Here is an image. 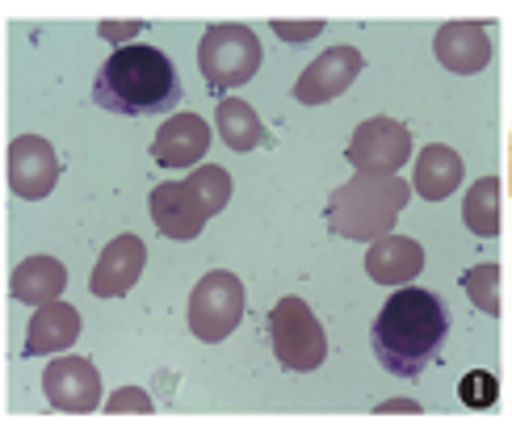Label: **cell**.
Instances as JSON below:
<instances>
[{
    "instance_id": "18",
    "label": "cell",
    "mask_w": 512,
    "mask_h": 432,
    "mask_svg": "<svg viewBox=\"0 0 512 432\" xmlns=\"http://www.w3.org/2000/svg\"><path fill=\"white\" fill-rule=\"evenodd\" d=\"M458 185H462V156H458L454 147L433 143V147H424L420 156H416L412 189L420 193L424 202H445Z\"/></svg>"
},
{
    "instance_id": "4",
    "label": "cell",
    "mask_w": 512,
    "mask_h": 432,
    "mask_svg": "<svg viewBox=\"0 0 512 432\" xmlns=\"http://www.w3.org/2000/svg\"><path fill=\"white\" fill-rule=\"evenodd\" d=\"M231 198V177L219 164H202L194 177L177 185H156L152 189V219L156 231L168 240H198L202 227L215 219Z\"/></svg>"
},
{
    "instance_id": "19",
    "label": "cell",
    "mask_w": 512,
    "mask_h": 432,
    "mask_svg": "<svg viewBox=\"0 0 512 432\" xmlns=\"http://www.w3.org/2000/svg\"><path fill=\"white\" fill-rule=\"evenodd\" d=\"M215 122H219V135L231 151H252L265 143V126L256 118V110L240 97H223L219 110H215Z\"/></svg>"
},
{
    "instance_id": "8",
    "label": "cell",
    "mask_w": 512,
    "mask_h": 432,
    "mask_svg": "<svg viewBox=\"0 0 512 432\" xmlns=\"http://www.w3.org/2000/svg\"><path fill=\"white\" fill-rule=\"evenodd\" d=\"M345 156L357 172H399L412 156V131L395 118H370L353 131Z\"/></svg>"
},
{
    "instance_id": "7",
    "label": "cell",
    "mask_w": 512,
    "mask_h": 432,
    "mask_svg": "<svg viewBox=\"0 0 512 432\" xmlns=\"http://www.w3.org/2000/svg\"><path fill=\"white\" fill-rule=\"evenodd\" d=\"M244 319V282L236 273L215 269L189 294V332L206 344H219L240 328Z\"/></svg>"
},
{
    "instance_id": "3",
    "label": "cell",
    "mask_w": 512,
    "mask_h": 432,
    "mask_svg": "<svg viewBox=\"0 0 512 432\" xmlns=\"http://www.w3.org/2000/svg\"><path fill=\"white\" fill-rule=\"evenodd\" d=\"M412 198V185L395 172H357L328 198V227L345 240H382Z\"/></svg>"
},
{
    "instance_id": "1",
    "label": "cell",
    "mask_w": 512,
    "mask_h": 432,
    "mask_svg": "<svg viewBox=\"0 0 512 432\" xmlns=\"http://www.w3.org/2000/svg\"><path fill=\"white\" fill-rule=\"evenodd\" d=\"M450 336V311L433 290L403 286L395 290L374 319V357L395 378H420L437 361Z\"/></svg>"
},
{
    "instance_id": "9",
    "label": "cell",
    "mask_w": 512,
    "mask_h": 432,
    "mask_svg": "<svg viewBox=\"0 0 512 432\" xmlns=\"http://www.w3.org/2000/svg\"><path fill=\"white\" fill-rule=\"evenodd\" d=\"M42 391L55 412H97L101 407V374L89 357H55L42 374Z\"/></svg>"
},
{
    "instance_id": "24",
    "label": "cell",
    "mask_w": 512,
    "mask_h": 432,
    "mask_svg": "<svg viewBox=\"0 0 512 432\" xmlns=\"http://www.w3.org/2000/svg\"><path fill=\"white\" fill-rule=\"evenodd\" d=\"M273 30L282 38H315L319 30H324V21H307V26H290V21H273Z\"/></svg>"
},
{
    "instance_id": "14",
    "label": "cell",
    "mask_w": 512,
    "mask_h": 432,
    "mask_svg": "<svg viewBox=\"0 0 512 432\" xmlns=\"http://www.w3.org/2000/svg\"><path fill=\"white\" fill-rule=\"evenodd\" d=\"M206 147H210V126L206 118L198 114H177V118H168L156 139H152V156L160 168H194L202 156H206Z\"/></svg>"
},
{
    "instance_id": "10",
    "label": "cell",
    "mask_w": 512,
    "mask_h": 432,
    "mask_svg": "<svg viewBox=\"0 0 512 432\" xmlns=\"http://www.w3.org/2000/svg\"><path fill=\"white\" fill-rule=\"evenodd\" d=\"M59 181V156L47 139L38 135H17L9 143V189L17 198H47Z\"/></svg>"
},
{
    "instance_id": "13",
    "label": "cell",
    "mask_w": 512,
    "mask_h": 432,
    "mask_svg": "<svg viewBox=\"0 0 512 432\" xmlns=\"http://www.w3.org/2000/svg\"><path fill=\"white\" fill-rule=\"evenodd\" d=\"M143 265H147V248H143L139 235H118L114 244H105L101 261H97V269L89 277V290L97 298H122L139 282Z\"/></svg>"
},
{
    "instance_id": "20",
    "label": "cell",
    "mask_w": 512,
    "mask_h": 432,
    "mask_svg": "<svg viewBox=\"0 0 512 432\" xmlns=\"http://www.w3.org/2000/svg\"><path fill=\"white\" fill-rule=\"evenodd\" d=\"M462 219L475 235H483V240L500 235V181L496 177H483L479 185H471L466 206H462Z\"/></svg>"
},
{
    "instance_id": "22",
    "label": "cell",
    "mask_w": 512,
    "mask_h": 432,
    "mask_svg": "<svg viewBox=\"0 0 512 432\" xmlns=\"http://www.w3.org/2000/svg\"><path fill=\"white\" fill-rule=\"evenodd\" d=\"M458 395H462L466 407L487 412V407H496V399H500V378L492 370H471V374L458 382Z\"/></svg>"
},
{
    "instance_id": "6",
    "label": "cell",
    "mask_w": 512,
    "mask_h": 432,
    "mask_svg": "<svg viewBox=\"0 0 512 432\" xmlns=\"http://www.w3.org/2000/svg\"><path fill=\"white\" fill-rule=\"evenodd\" d=\"M198 68L210 93L240 89L261 68V38L248 26H210L198 47Z\"/></svg>"
},
{
    "instance_id": "17",
    "label": "cell",
    "mask_w": 512,
    "mask_h": 432,
    "mask_svg": "<svg viewBox=\"0 0 512 432\" xmlns=\"http://www.w3.org/2000/svg\"><path fill=\"white\" fill-rule=\"evenodd\" d=\"M80 336V311L68 307V302H47L38 307V315L30 319V332H26V353L42 357V353H63L72 349Z\"/></svg>"
},
{
    "instance_id": "21",
    "label": "cell",
    "mask_w": 512,
    "mask_h": 432,
    "mask_svg": "<svg viewBox=\"0 0 512 432\" xmlns=\"http://www.w3.org/2000/svg\"><path fill=\"white\" fill-rule=\"evenodd\" d=\"M496 282H500V265H475L462 273V286L471 294V302L487 315H500V298H496Z\"/></svg>"
},
{
    "instance_id": "23",
    "label": "cell",
    "mask_w": 512,
    "mask_h": 432,
    "mask_svg": "<svg viewBox=\"0 0 512 432\" xmlns=\"http://www.w3.org/2000/svg\"><path fill=\"white\" fill-rule=\"evenodd\" d=\"M126 407H135V412H152V399H147L143 391H122L110 399V412H126Z\"/></svg>"
},
{
    "instance_id": "12",
    "label": "cell",
    "mask_w": 512,
    "mask_h": 432,
    "mask_svg": "<svg viewBox=\"0 0 512 432\" xmlns=\"http://www.w3.org/2000/svg\"><path fill=\"white\" fill-rule=\"evenodd\" d=\"M433 51L441 59V68H450L458 76L483 72L492 63V26L483 21H450L433 38Z\"/></svg>"
},
{
    "instance_id": "11",
    "label": "cell",
    "mask_w": 512,
    "mask_h": 432,
    "mask_svg": "<svg viewBox=\"0 0 512 432\" xmlns=\"http://www.w3.org/2000/svg\"><path fill=\"white\" fill-rule=\"evenodd\" d=\"M361 63H366V59H361L357 47H332V51H324L303 76H298L294 97L303 105H324V101L340 97L361 76Z\"/></svg>"
},
{
    "instance_id": "25",
    "label": "cell",
    "mask_w": 512,
    "mask_h": 432,
    "mask_svg": "<svg viewBox=\"0 0 512 432\" xmlns=\"http://www.w3.org/2000/svg\"><path fill=\"white\" fill-rule=\"evenodd\" d=\"M143 26L139 21H126V26H101V38H114V42H122V38H131V34H139Z\"/></svg>"
},
{
    "instance_id": "2",
    "label": "cell",
    "mask_w": 512,
    "mask_h": 432,
    "mask_svg": "<svg viewBox=\"0 0 512 432\" xmlns=\"http://www.w3.org/2000/svg\"><path fill=\"white\" fill-rule=\"evenodd\" d=\"M93 101L122 118H152L181 105V80L164 51L131 42L101 63L93 80Z\"/></svg>"
},
{
    "instance_id": "15",
    "label": "cell",
    "mask_w": 512,
    "mask_h": 432,
    "mask_svg": "<svg viewBox=\"0 0 512 432\" xmlns=\"http://www.w3.org/2000/svg\"><path fill=\"white\" fill-rule=\"evenodd\" d=\"M424 269V248L408 235H382L366 252V273L378 286H408Z\"/></svg>"
},
{
    "instance_id": "5",
    "label": "cell",
    "mask_w": 512,
    "mask_h": 432,
    "mask_svg": "<svg viewBox=\"0 0 512 432\" xmlns=\"http://www.w3.org/2000/svg\"><path fill=\"white\" fill-rule=\"evenodd\" d=\"M269 344H273L277 365L290 370V374H311L328 357L324 323H319L315 311L307 307L303 298H294V294L282 298L269 311Z\"/></svg>"
},
{
    "instance_id": "16",
    "label": "cell",
    "mask_w": 512,
    "mask_h": 432,
    "mask_svg": "<svg viewBox=\"0 0 512 432\" xmlns=\"http://www.w3.org/2000/svg\"><path fill=\"white\" fill-rule=\"evenodd\" d=\"M63 290H68V269H63L55 256H30V261H21L9 277V294L17 302H30V307L59 302Z\"/></svg>"
}]
</instances>
